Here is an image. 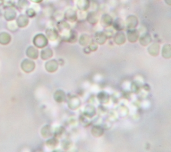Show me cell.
Returning a JSON list of instances; mask_svg holds the SVG:
<instances>
[{
  "label": "cell",
  "mask_w": 171,
  "mask_h": 152,
  "mask_svg": "<svg viewBox=\"0 0 171 152\" xmlns=\"http://www.w3.org/2000/svg\"><path fill=\"white\" fill-rule=\"evenodd\" d=\"M64 18L66 21L74 23L78 20V13L76 10L70 8L64 12Z\"/></svg>",
  "instance_id": "obj_5"
},
{
  "label": "cell",
  "mask_w": 171,
  "mask_h": 152,
  "mask_svg": "<svg viewBox=\"0 0 171 152\" xmlns=\"http://www.w3.org/2000/svg\"><path fill=\"white\" fill-rule=\"evenodd\" d=\"M84 52H85V54H90V52H91L89 50V49H88V48L87 46H85V48H84Z\"/></svg>",
  "instance_id": "obj_37"
},
{
  "label": "cell",
  "mask_w": 171,
  "mask_h": 152,
  "mask_svg": "<svg viewBox=\"0 0 171 152\" xmlns=\"http://www.w3.org/2000/svg\"><path fill=\"white\" fill-rule=\"evenodd\" d=\"M17 13L15 11V9L12 8H9L6 10L4 13V17L6 20L7 21H12L16 18Z\"/></svg>",
  "instance_id": "obj_27"
},
{
  "label": "cell",
  "mask_w": 171,
  "mask_h": 152,
  "mask_svg": "<svg viewBox=\"0 0 171 152\" xmlns=\"http://www.w3.org/2000/svg\"><path fill=\"white\" fill-rule=\"evenodd\" d=\"M92 40L90 35L87 34H82L79 37L78 42H79L80 45L85 47V46H87Z\"/></svg>",
  "instance_id": "obj_24"
},
{
  "label": "cell",
  "mask_w": 171,
  "mask_h": 152,
  "mask_svg": "<svg viewBox=\"0 0 171 152\" xmlns=\"http://www.w3.org/2000/svg\"><path fill=\"white\" fill-rule=\"evenodd\" d=\"M97 99L101 104H106L110 101V95H109L108 93L102 91L98 94Z\"/></svg>",
  "instance_id": "obj_26"
},
{
  "label": "cell",
  "mask_w": 171,
  "mask_h": 152,
  "mask_svg": "<svg viewBox=\"0 0 171 152\" xmlns=\"http://www.w3.org/2000/svg\"><path fill=\"white\" fill-rule=\"evenodd\" d=\"M61 147L64 149H68L71 147V144L68 140H63L61 142Z\"/></svg>",
  "instance_id": "obj_36"
},
{
  "label": "cell",
  "mask_w": 171,
  "mask_h": 152,
  "mask_svg": "<svg viewBox=\"0 0 171 152\" xmlns=\"http://www.w3.org/2000/svg\"><path fill=\"white\" fill-rule=\"evenodd\" d=\"M31 2H34V3H40L41 2H42L44 0H30Z\"/></svg>",
  "instance_id": "obj_38"
},
{
  "label": "cell",
  "mask_w": 171,
  "mask_h": 152,
  "mask_svg": "<svg viewBox=\"0 0 171 152\" xmlns=\"http://www.w3.org/2000/svg\"><path fill=\"white\" fill-rule=\"evenodd\" d=\"M26 56L32 60H36L38 58L39 51L36 47L30 46L26 50Z\"/></svg>",
  "instance_id": "obj_12"
},
{
  "label": "cell",
  "mask_w": 171,
  "mask_h": 152,
  "mask_svg": "<svg viewBox=\"0 0 171 152\" xmlns=\"http://www.w3.org/2000/svg\"><path fill=\"white\" fill-rule=\"evenodd\" d=\"M81 100L78 96H71L69 98V100L68 102V105L69 109H72V110H76L80 106H81Z\"/></svg>",
  "instance_id": "obj_8"
},
{
  "label": "cell",
  "mask_w": 171,
  "mask_h": 152,
  "mask_svg": "<svg viewBox=\"0 0 171 152\" xmlns=\"http://www.w3.org/2000/svg\"><path fill=\"white\" fill-rule=\"evenodd\" d=\"M46 144L47 147H48L49 148L54 149L55 148H56V147L58 145L59 140L58 138H56V137L54 136L52 137H51L46 141Z\"/></svg>",
  "instance_id": "obj_30"
},
{
  "label": "cell",
  "mask_w": 171,
  "mask_h": 152,
  "mask_svg": "<svg viewBox=\"0 0 171 152\" xmlns=\"http://www.w3.org/2000/svg\"><path fill=\"white\" fill-rule=\"evenodd\" d=\"M36 63L31 59H24L21 63V68L26 73H30L34 70Z\"/></svg>",
  "instance_id": "obj_3"
},
{
  "label": "cell",
  "mask_w": 171,
  "mask_h": 152,
  "mask_svg": "<svg viewBox=\"0 0 171 152\" xmlns=\"http://www.w3.org/2000/svg\"><path fill=\"white\" fill-rule=\"evenodd\" d=\"M87 47L88 48L89 50L91 52H96L98 48V44L95 41L92 40L91 42H90V43L87 46Z\"/></svg>",
  "instance_id": "obj_33"
},
{
  "label": "cell",
  "mask_w": 171,
  "mask_h": 152,
  "mask_svg": "<svg viewBox=\"0 0 171 152\" xmlns=\"http://www.w3.org/2000/svg\"><path fill=\"white\" fill-rule=\"evenodd\" d=\"M148 50L149 54L151 55L152 56H158L160 54V46L159 43H156V42H154V43L151 44L149 47H148Z\"/></svg>",
  "instance_id": "obj_13"
},
{
  "label": "cell",
  "mask_w": 171,
  "mask_h": 152,
  "mask_svg": "<svg viewBox=\"0 0 171 152\" xmlns=\"http://www.w3.org/2000/svg\"><path fill=\"white\" fill-rule=\"evenodd\" d=\"M76 5L79 10L85 12L89 9L90 6V0H76Z\"/></svg>",
  "instance_id": "obj_22"
},
{
  "label": "cell",
  "mask_w": 171,
  "mask_h": 152,
  "mask_svg": "<svg viewBox=\"0 0 171 152\" xmlns=\"http://www.w3.org/2000/svg\"><path fill=\"white\" fill-rule=\"evenodd\" d=\"M36 15V12L34 9L29 8L26 10V16L28 18H34Z\"/></svg>",
  "instance_id": "obj_35"
},
{
  "label": "cell",
  "mask_w": 171,
  "mask_h": 152,
  "mask_svg": "<svg viewBox=\"0 0 171 152\" xmlns=\"http://www.w3.org/2000/svg\"><path fill=\"white\" fill-rule=\"evenodd\" d=\"M139 43L142 46H147L150 45L152 41H153L152 36L149 33H144V34H143L139 37Z\"/></svg>",
  "instance_id": "obj_19"
},
{
  "label": "cell",
  "mask_w": 171,
  "mask_h": 152,
  "mask_svg": "<svg viewBox=\"0 0 171 152\" xmlns=\"http://www.w3.org/2000/svg\"><path fill=\"white\" fill-rule=\"evenodd\" d=\"M46 34L47 38L50 41H56L60 37L58 30L54 28H49L46 29Z\"/></svg>",
  "instance_id": "obj_9"
},
{
  "label": "cell",
  "mask_w": 171,
  "mask_h": 152,
  "mask_svg": "<svg viewBox=\"0 0 171 152\" xmlns=\"http://www.w3.org/2000/svg\"><path fill=\"white\" fill-rule=\"evenodd\" d=\"M30 5L28 0H18V6L22 9L26 8Z\"/></svg>",
  "instance_id": "obj_34"
},
{
  "label": "cell",
  "mask_w": 171,
  "mask_h": 152,
  "mask_svg": "<svg viewBox=\"0 0 171 152\" xmlns=\"http://www.w3.org/2000/svg\"><path fill=\"white\" fill-rule=\"evenodd\" d=\"M41 135L45 139H48L54 135V131L50 125H46L42 128Z\"/></svg>",
  "instance_id": "obj_17"
},
{
  "label": "cell",
  "mask_w": 171,
  "mask_h": 152,
  "mask_svg": "<svg viewBox=\"0 0 171 152\" xmlns=\"http://www.w3.org/2000/svg\"><path fill=\"white\" fill-rule=\"evenodd\" d=\"M57 27H58L59 36H61V38L66 42L68 39L71 30H72L70 23L67 21L61 20L58 22Z\"/></svg>",
  "instance_id": "obj_1"
},
{
  "label": "cell",
  "mask_w": 171,
  "mask_h": 152,
  "mask_svg": "<svg viewBox=\"0 0 171 152\" xmlns=\"http://www.w3.org/2000/svg\"><path fill=\"white\" fill-rule=\"evenodd\" d=\"M112 26L114 29L116 30L118 32L124 30L126 27L125 21L120 18H117L115 21L113 20Z\"/></svg>",
  "instance_id": "obj_16"
},
{
  "label": "cell",
  "mask_w": 171,
  "mask_h": 152,
  "mask_svg": "<svg viewBox=\"0 0 171 152\" xmlns=\"http://www.w3.org/2000/svg\"><path fill=\"white\" fill-rule=\"evenodd\" d=\"M125 25L128 30L134 29L139 26V19L134 15L128 16L126 19Z\"/></svg>",
  "instance_id": "obj_7"
},
{
  "label": "cell",
  "mask_w": 171,
  "mask_h": 152,
  "mask_svg": "<svg viewBox=\"0 0 171 152\" xmlns=\"http://www.w3.org/2000/svg\"><path fill=\"white\" fill-rule=\"evenodd\" d=\"M54 56V52L50 48H46L40 52V57L43 60H47L52 58Z\"/></svg>",
  "instance_id": "obj_23"
},
{
  "label": "cell",
  "mask_w": 171,
  "mask_h": 152,
  "mask_svg": "<svg viewBox=\"0 0 171 152\" xmlns=\"http://www.w3.org/2000/svg\"><path fill=\"white\" fill-rule=\"evenodd\" d=\"M114 42L117 45H122L125 44L126 41V36L123 32H118L113 37Z\"/></svg>",
  "instance_id": "obj_11"
},
{
  "label": "cell",
  "mask_w": 171,
  "mask_h": 152,
  "mask_svg": "<svg viewBox=\"0 0 171 152\" xmlns=\"http://www.w3.org/2000/svg\"><path fill=\"white\" fill-rule=\"evenodd\" d=\"M58 62L55 59H51L47 61L45 64V69L47 73H54L58 70L59 68Z\"/></svg>",
  "instance_id": "obj_4"
},
{
  "label": "cell",
  "mask_w": 171,
  "mask_h": 152,
  "mask_svg": "<svg viewBox=\"0 0 171 152\" xmlns=\"http://www.w3.org/2000/svg\"><path fill=\"white\" fill-rule=\"evenodd\" d=\"M33 44L35 46L36 48H44L48 44V39L47 38L46 36L43 34H36L34 39H33Z\"/></svg>",
  "instance_id": "obj_2"
},
{
  "label": "cell",
  "mask_w": 171,
  "mask_h": 152,
  "mask_svg": "<svg viewBox=\"0 0 171 152\" xmlns=\"http://www.w3.org/2000/svg\"><path fill=\"white\" fill-rule=\"evenodd\" d=\"M12 40V37L7 32L0 33V44L2 45H7Z\"/></svg>",
  "instance_id": "obj_29"
},
{
  "label": "cell",
  "mask_w": 171,
  "mask_h": 152,
  "mask_svg": "<svg viewBox=\"0 0 171 152\" xmlns=\"http://www.w3.org/2000/svg\"><path fill=\"white\" fill-rule=\"evenodd\" d=\"M162 56L165 59H170L171 58V46L169 44H166L163 46L161 52Z\"/></svg>",
  "instance_id": "obj_28"
},
{
  "label": "cell",
  "mask_w": 171,
  "mask_h": 152,
  "mask_svg": "<svg viewBox=\"0 0 171 152\" xmlns=\"http://www.w3.org/2000/svg\"><path fill=\"white\" fill-rule=\"evenodd\" d=\"M86 21L92 25H95L99 21V16L98 14L96 12H90L86 16Z\"/></svg>",
  "instance_id": "obj_18"
},
{
  "label": "cell",
  "mask_w": 171,
  "mask_h": 152,
  "mask_svg": "<svg viewBox=\"0 0 171 152\" xmlns=\"http://www.w3.org/2000/svg\"><path fill=\"white\" fill-rule=\"evenodd\" d=\"M139 37L140 33L139 30H136V28H134V29H129L127 30L126 38L130 43H135V42L139 40Z\"/></svg>",
  "instance_id": "obj_6"
},
{
  "label": "cell",
  "mask_w": 171,
  "mask_h": 152,
  "mask_svg": "<svg viewBox=\"0 0 171 152\" xmlns=\"http://www.w3.org/2000/svg\"><path fill=\"white\" fill-rule=\"evenodd\" d=\"M78 38V36L77 32L76 30H72L70 32V34L68 38V39L66 40V42H68V43L73 44V43H75V42H77Z\"/></svg>",
  "instance_id": "obj_31"
},
{
  "label": "cell",
  "mask_w": 171,
  "mask_h": 152,
  "mask_svg": "<svg viewBox=\"0 0 171 152\" xmlns=\"http://www.w3.org/2000/svg\"><path fill=\"white\" fill-rule=\"evenodd\" d=\"M164 2L168 6H171V0H164Z\"/></svg>",
  "instance_id": "obj_39"
},
{
  "label": "cell",
  "mask_w": 171,
  "mask_h": 152,
  "mask_svg": "<svg viewBox=\"0 0 171 152\" xmlns=\"http://www.w3.org/2000/svg\"><path fill=\"white\" fill-rule=\"evenodd\" d=\"M84 115L88 118H93L96 115V109L92 104H88L84 109Z\"/></svg>",
  "instance_id": "obj_14"
},
{
  "label": "cell",
  "mask_w": 171,
  "mask_h": 152,
  "mask_svg": "<svg viewBox=\"0 0 171 152\" xmlns=\"http://www.w3.org/2000/svg\"><path fill=\"white\" fill-rule=\"evenodd\" d=\"M54 99L55 101L58 103H63L66 99V94L62 90L58 89L56 91V92L54 94Z\"/></svg>",
  "instance_id": "obj_21"
},
{
  "label": "cell",
  "mask_w": 171,
  "mask_h": 152,
  "mask_svg": "<svg viewBox=\"0 0 171 152\" xmlns=\"http://www.w3.org/2000/svg\"><path fill=\"white\" fill-rule=\"evenodd\" d=\"M108 40V37L104 32H97L94 34V41L99 45H104Z\"/></svg>",
  "instance_id": "obj_10"
},
{
  "label": "cell",
  "mask_w": 171,
  "mask_h": 152,
  "mask_svg": "<svg viewBox=\"0 0 171 152\" xmlns=\"http://www.w3.org/2000/svg\"><path fill=\"white\" fill-rule=\"evenodd\" d=\"M113 18L108 13H104L100 19V23L104 28H109L112 24Z\"/></svg>",
  "instance_id": "obj_15"
},
{
  "label": "cell",
  "mask_w": 171,
  "mask_h": 152,
  "mask_svg": "<svg viewBox=\"0 0 171 152\" xmlns=\"http://www.w3.org/2000/svg\"><path fill=\"white\" fill-rule=\"evenodd\" d=\"M91 134L95 137H100L104 134V130L101 126L94 125L91 129Z\"/></svg>",
  "instance_id": "obj_25"
},
{
  "label": "cell",
  "mask_w": 171,
  "mask_h": 152,
  "mask_svg": "<svg viewBox=\"0 0 171 152\" xmlns=\"http://www.w3.org/2000/svg\"><path fill=\"white\" fill-rule=\"evenodd\" d=\"M16 24L19 28H26L28 24H29V18L26 15L21 14L17 18Z\"/></svg>",
  "instance_id": "obj_20"
},
{
  "label": "cell",
  "mask_w": 171,
  "mask_h": 152,
  "mask_svg": "<svg viewBox=\"0 0 171 152\" xmlns=\"http://www.w3.org/2000/svg\"><path fill=\"white\" fill-rule=\"evenodd\" d=\"M65 133V129L63 127H59L54 131V136L56 137V138H61Z\"/></svg>",
  "instance_id": "obj_32"
}]
</instances>
